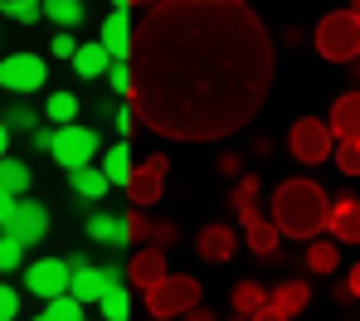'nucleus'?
Returning a JSON list of instances; mask_svg holds the SVG:
<instances>
[{
    "mask_svg": "<svg viewBox=\"0 0 360 321\" xmlns=\"http://www.w3.org/2000/svg\"><path fill=\"white\" fill-rule=\"evenodd\" d=\"M278 49L243 0L141 5L131 44V112L166 141H224L268 103Z\"/></svg>",
    "mask_w": 360,
    "mask_h": 321,
    "instance_id": "1",
    "label": "nucleus"
},
{
    "mask_svg": "<svg viewBox=\"0 0 360 321\" xmlns=\"http://www.w3.org/2000/svg\"><path fill=\"white\" fill-rule=\"evenodd\" d=\"M268 219L278 224L283 239L311 244V239H321V229L331 224V195L321 190L311 176H288L278 190L268 195Z\"/></svg>",
    "mask_w": 360,
    "mask_h": 321,
    "instance_id": "2",
    "label": "nucleus"
},
{
    "mask_svg": "<svg viewBox=\"0 0 360 321\" xmlns=\"http://www.w3.org/2000/svg\"><path fill=\"white\" fill-rule=\"evenodd\" d=\"M311 49H316L326 64L351 68L360 59V20L351 15V10H331V15H321L316 30H311Z\"/></svg>",
    "mask_w": 360,
    "mask_h": 321,
    "instance_id": "3",
    "label": "nucleus"
},
{
    "mask_svg": "<svg viewBox=\"0 0 360 321\" xmlns=\"http://www.w3.org/2000/svg\"><path fill=\"white\" fill-rule=\"evenodd\" d=\"M146 312L156 321H176V317H185V312H195L200 302H205V287H200V277H190V273H171L161 287H151L146 297Z\"/></svg>",
    "mask_w": 360,
    "mask_h": 321,
    "instance_id": "4",
    "label": "nucleus"
},
{
    "mask_svg": "<svg viewBox=\"0 0 360 321\" xmlns=\"http://www.w3.org/2000/svg\"><path fill=\"white\" fill-rule=\"evenodd\" d=\"M288 151H292V161H302V166L336 161V131H331V122H321V117H297L288 127Z\"/></svg>",
    "mask_w": 360,
    "mask_h": 321,
    "instance_id": "5",
    "label": "nucleus"
},
{
    "mask_svg": "<svg viewBox=\"0 0 360 321\" xmlns=\"http://www.w3.org/2000/svg\"><path fill=\"white\" fill-rule=\"evenodd\" d=\"M98 151H103V136H98V127H59L54 131V161H59L63 171L73 176V171H88L93 161H98Z\"/></svg>",
    "mask_w": 360,
    "mask_h": 321,
    "instance_id": "6",
    "label": "nucleus"
},
{
    "mask_svg": "<svg viewBox=\"0 0 360 321\" xmlns=\"http://www.w3.org/2000/svg\"><path fill=\"white\" fill-rule=\"evenodd\" d=\"M68 287H73V263L68 258H34L25 268V292L30 297H44V307L68 297Z\"/></svg>",
    "mask_w": 360,
    "mask_h": 321,
    "instance_id": "7",
    "label": "nucleus"
},
{
    "mask_svg": "<svg viewBox=\"0 0 360 321\" xmlns=\"http://www.w3.org/2000/svg\"><path fill=\"white\" fill-rule=\"evenodd\" d=\"M49 83V64H44V54H30V49H20V54H5L0 59V88L5 93H39Z\"/></svg>",
    "mask_w": 360,
    "mask_h": 321,
    "instance_id": "8",
    "label": "nucleus"
},
{
    "mask_svg": "<svg viewBox=\"0 0 360 321\" xmlns=\"http://www.w3.org/2000/svg\"><path fill=\"white\" fill-rule=\"evenodd\" d=\"M166 176H171V156H166V151H151L146 161H136V171H131V185H127V199H131V209H146V204H156V199L166 195Z\"/></svg>",
    "mask_w": 360,
    "mask_h": 321,
    "instance_id": "9",
    "label": "nucleus"
},
{
    "mask_svg": "<svg viewBox=\"0 0 360 321\" xmlns=\"http://www.w3.org/2000/svg\"><path fill=\"white\" fill-rule=\"evenodd\" d=\"M122 287V268H93V263H83L78 273H73V287H68V297H78L83 307H103V297Z\"/></svg>",
    "mask_w": 360,
    "mask_h": 321,
    "instance_id": "10",
    "label": "nucleus"
},
{
    "mask_svg": "<svg viewBox=\"0 0 360 321\" xmlns=\"http://www.w3.org/2000/svg\"><path fill=\"white\" fill-rule=\"evenodd\" d=\"M98 44L112 54V64H131V44H136V25H131V5H112V15L103 20Z\"/></svg>",
    "mask_w": 360,
    "mask_h": 321,
    "instance_id": "11",
    "label": "nucleus"
},
{
    "mask_svg": "<svg viewBox=\"0 0 360 321\" xmlns=\"http://www.w3.org/2000/svg\"><path fill=\"white\" fill-rule=\"evenodd\" d=\"M166 277H171V258H166V249H156V244L136 249L131 263H127V282H131L136 292H151V287H161Z\"/></svg>",
    "mask_w": 360,
    "mask_h": 321,
    "instance_id": "12",
    "label": "nucleus"
},
{
    "mask_svg": "<svg viewBox=\"0 0 360 321\" xmlns=\"http://www.w3.org/2000/svg\"><path fill=\"white\" fill-rule=\"evenodd\" d=\"M239 254V229L229 224V219H214V224H205L200 234H195V258H205V263H229V258Z\"/></svg>",
    "mask_w": 360,
    "mask_h": 321,
    "instance_id": "13",
    "label": "nucleus"
},
{
    "mask_svg": "<svg viewBox=\"0 0 360 321\" xmlns=\"http://www.w3.org/2000/svg\"><path fill=\"white\" fill-rule=\"evenodd\" d=\"M0 234H10L15 244H25V249H34L44 234H49V209L39 204V199H20V209H15V219L0 229Z\"/></svg>",
    "mask_w": 360,
    "mask_h": 321,
    "instance_id": "14",
    "label": "nucleus"
},
{
    "mask_svg": "<svg viewBox=\"0 0 360 321\" xmlns=\"http://www.w3.org/2000/svg\"><path fill=\"white\" fill-rule=\"evenodd\" d=\"M229 214L239 219L243 229H253L258 219H268V214H263V176H253V171H248L243 181L229 185Z\"/></svg>",
    "mask_w": 360,
    "mask_h": 321,
    "instance_id": "15",
    "label": "nucleus"
},
{
    "mask_svg": "<svg viewBox=\"0 0 360 321\" xmlns=\"http://www.w3.org/2000/svg\"><path fill=\"white\" fill-rule=\"evenodd\" d=\"M326 234H331L336 244H360V199L351 190L331 199V224H326Z\"/></svg>",
    "mask_w": 360,
    "mask_h": 321,
    "instance_id": "16",
    "label": "nucleus"
},
{
    "mask_svg": "<svg viewBox=\"0 0 360 321\" xmlns=\"http://www.w3.org/2000/svg\"><path fill=\"white\" fill-rule=\"evenodd\" d=\"M83 234L98 244V249H127V214H112V209H98L93 219H83Z\"/></svg>",
    "mask_w": 360,
    "mask_h": 321,
    "instance_id": "17",
    "label": "nucleus"
},
{
    "mask_svg": "<svg viewBox=\"0 0 360 321\" xmlns=\"http://www.w3.org/2000/svg\"><path fill=\"white\" fill-rule=\"evenodd\" d=\"M331 131L336 141H360V88H346L336 103H331Z\"/></svg>",
    "mask_w": 360,
    "mask_h": 321,
    "instance_id": "18",
    "label": "nucleus"
},
{
    "mask_svg": "<svg viewBox=\"0 0 360 321\" xmlns=\"http://www.w3.org/2000/svg\"><path fill=\"white\" fill-rule=\"evenodd\" d=\"M268 307L278 312V317H297V312H307L311 307V282L307 277H288V282H278L273 287V297H268Z\"/></svg>",
    "mask_w": 360,
    "mask_h": 321,
    "instance_id": "19",
    "label": "nucleus"
},
{
    "mask_svg": "<svg viewBox=\"0 0 360 321\" xmlns=\"http://www.w3.org/2000/svg\"><path fill=\"white\" fill-rule=\"evenodd\" d=\"M268 297H273V287H263L258 277H239V282L229 287V307H234L239 317H258V312H268Z\"/></svg>",
    "mask_w": 360,
    "mask_h": 321,
    "instance_id": "20",
    "label": "nucleus"
},
{
    "mask_svg": "<svg viewBox=\"0 0 360 321\" xmlns=\"http://www.w3.org/2000/svg\"><path fill=\"white\" fill-rule=\"evenodd\" d=\"M302 268L316 273V277H331V273L341 268V244H336V239H311V244L302 249Z\"/></svg>",
    "mask_w": 360,
    "mask_h": 321,
    "instance_id": "21",
    "label": "nucleus"
},
{
    "mask_svg": "<svg viewBox=\"0 0 360 321\" xmlns=\"http://www.w3.org/2000/svg\"><path fill=\"white\" fill-rule=\"evenodd\" d=\"M78 112H83V103H78V93H68V88H54L49 93V103H44V117H49V127H78Z\"/></svg>",
    "mask_w": 360,
    "mask_h": 321,
    "instance_id": "22",
    "label": "nucleus"
},
{
    "mask_svg": "<svg viewBox=\"0 0 360 321\" xmlns=\"http://www.w3.org/2000/svg\"><path fill=\"white\" fill-rule=\"evenodd\" d=\"M131 171H136V161H131V141H112L108 151H103V176L112 181V185H131Z\"/></svg>",
    "mask_w": 360,
    "mask_h": 321,
    "instance_id": "23",
    "label": "nucleus"
},
{
    "mask_svg": "<svg viewBox=\"0 0 360 321\" xmlns=\"http://www.w3.org/2000/svg\"><path fill=\"white\" fill-rule=\"evenodd\" d=\"M108 68H112V54L93 39V44H83L78 49V59H73V73L83 78V83H93V78H108Z\"/></svg>",
    "mask_w": 360,
    "mask_h": 321,
    "instance_id": "24",
    "label": "nucleus"
},
{
    "mask_svg": "<svg viewBox=\"0 0 360 321\" xmlns=\"http://www.w3.org/2000/svg\"><path fill=\"white\" fill-rule=\"evenodd\" d=\"M243 244H248V254H253V258H273L278 249H283V234H278L273 219H258L253 229H243Z\"/></svg>",
    "mask_w": 360,
    "mask_h": 321,
    "instance_id": "25",
    "label": "nucleus"
},
{
    "mask_svg": "<svg viewBox=\"0 0 360 321\" xmlns=\"http://www.w3.org/2000/svg\"><path fill=\"white\" fill-rule=\"evenodd\" d=\"M30 185H34L30 166H25L20 156H5V161H0V190L15 195V199H30Z\"/></svg>",
    "mask_w": 360,
    "mask_h": 321,
    "instance_id": "26",
    "label": "nucleus"
},
{
    "mask_svg": "<svg viewBox=\"0 0 360 321\" xmlns=\"http://www.w3.org/2000/svg\"><path fill=\"white\" fill-rule=\"evenodd\" d=\"M68 190L78 195V199H93V204H98L103 195L112 190V181L103 176V166H88V171H73V176H68Z\"/></svg>",
    "mask_w": 360,
    "mask_h": 321,
    "instance_id": "27",
    "label": "nucleus"
},
{
    "mask_svg": "<svg viewBox=\"0 0 360 321\" xmlns=\"http://www.w3.org/2000/svg\"><path fill=\"white\" fill-rule=\"evenodd\" d=\"M44 20H54V25H63L73 34V25L83 20V5L78 0H44Z\"/></svg>",
    "mask_w": 360,
    "mask_h": 321,
    "instance_id": "28",
    "label": "nucleus"
},
{
    "mask_svg": "<svg viewBox=\"0 0 360 321\" xmlns=\"http://www.w3.org/2000/svg\"><path fill=\"white\" fill-rule=\"evenodd\" d=\"M0 15L20 20V25H34V20H44V5L39 0H0Z\"/></svg>",
    "mask_w": 360,
    "mask_h": 321,
    "instance_id": "29",
    "label": "nucleus"
},
{
    "mask_svg": "<svg viewBox=\"0 0 360 321\" xmlns=\"http://www.w3.org/2000/svg\"><path fill=\"white\" fill-rule=\"evenodd\" d=\"M98 312H103V321H127L131 317V292H127V287H112Z\"/></svg>",
    "mask_w": 360,
    "mask_h": 321,
    "instance_id": "30",
    "label": "nucleus"
},
{
    "mask_svg": "<svg viewBox=\"0 0 360 321\" xmlns=\"http://www.w3.org/2000/svg\"><path fill=\"white\" fill-rule=\"evenodd\" d=\"M5 127H10V131H30V136H34V131H39V112H34L30 103H15V107H5Z\"/></svg>",
    "mask_w": 360,
    "mask_h": 321,
    "instance_id": "31",
    "label": "nucleus"
},
{
    "mask_svg": "<svg viewBox=\"0 0 360 321\" xmlns=\"http://www.w3.org/2000/svg\"><path fill=\"white\" fill-rule=\"evenodd\" d=\"M44 321H88V307L78 297H59V302L44 307Z\"/></svg>",
    "mask_w": 360,
    "mask_h": 321,
    "instance_id": "32",
    "label": "nucleus"
},
{
    "mask_svg": "<svg viewBox=\"0 0 360 321\" xmlns=\"http://www.w3.org/2000/svg\"><path fill=\"white\" fill-rule=\"evenodd\" d=\"M151 224H156V219H146V209H127V239H131L136 249L151 244Z\"/></svg>",
    "mask_w": 360,
    "mask_h": 321,
    "instance_id": "33",
    "label": "nucleus"
},
{
    "mask_svg": "<svg viewBox=\"0 0 360 321\" xmlns=\"http://www.w3.org/2000/svg\"><path fill=\"white\" fill-rule=\"evenodd\" d=\"M336 171H341L346 181L360 176V141H336Z\"/></svg>",
    "mask_w": 360,
    "mask_h": 321,
    "instance_id": "34",
    "label": "nucleus"
},
{
    "mask_svg": "<svg viewBox=\"0 0 360 321\" xmlns=\"http://www.w3.org/2000/svg\"><path fill=\"white\" fill-rule=\"evenodd\" d=\"M151 244L171 254V249L180 244V224H176V219H156V224H151Z\"/></svg>",
    "mask_w": 360,
    "mask_h": 321,
    "instance_id": "35",
    "label": "nucleus"
},
{
    "mask_svg": "<svg viewBox=\"0 0 360 321\" xmlns=\"http://www.w3.org/2000/svg\"><path fill=\"white\" fill-rule=\"evenodd\" d=\"M108 88L117 93L122 103H131V64H112L108 68Z\"/></svg>",
    "mask_w": 360,
    "mask_h": 321,
    "instance_id": "36",
    "label": "nucleus"
},
{
    "mask_svg": "<svg viewBox=\"0 0 360 321\" xmlns=\"http://www.w3.org/2000/svg\"><path fill=\"white\" fill-rule=\"evenodd\" d=\"M25 263V244H15L10 234H0V273H15Z\"/></svg>",
    "mask_w": 360,
    "mask_h": 321,
    "instance_id": "37",
    "label": "nucleus"
},
{
    "mask_svg": "<svg viewBox=\"0 0 360 321\" xmlns=\"http://www.w3.org/2000/svg\"><path fill=\"white\" fill-rule=\"evenodd\" d=\"M78 49H83V44H78V39H73L68 30H59V34L49 39V54H54V59H68V64L78 59Z\"/></svg>",
    "mask_w": 360,
    "mask_h": 321,
    "instance_id": "38",
    "label": "nucleus"
},
{
    "mask_svg": "<svg viewBox=\"0 0 360 321\" xmlns=\"http://www.w3.org/2000/svg\"><path fill=\"white\" fill-rule=\"evenodd\" d=\"M214 166H219V176H229V181H243V176H248V171H243V151H219Z\"/></svg>",
    "mask_w": 360,
    "mask_h": 321,
    "instance_id": "39",
    "label": "nucleus"
},
{
    "mask_svg": "<svg viewBox=\"0 0 360 321\" xmlns=\"http://www.w3.org/2000/svg\"><path fill=\"white\" fill-rule=\"evenodd\" d=\"M20 317V292L10 282H0V321H15Z\"/></svg>",
    "mask_w": 360,
    "mask_h": 321,
    "instance_id": "40",
    "label": "nucleus"
},
{
    "mask_svg": "<svg viewBox=\"0 0 360 321\" xmlns=\"http://www.w3.org/2000/svg\"><path fill=\"white\" fill-rule=\"evenodd\" d=\"M112 127L122 131V141H127V136H131V127H136V112H131V107H127V103H122L117 112H112Z\"/></svg>",
    "mask_w": 360,
    "mask_h": 321,
    "instance_id": "41",
    "label": "nucleus"
},
{
    "mask_svg": "<svg viewBox=\"0 0 360 321\" xmlns=\"http://www.w3.org/2000/svg\"><path fill=\"white\" fill-rule=\"evenodd\" d=\"M15 209H20V199H15V195H5V190H0V229H5V224L15 219Z\"/></svg>",
    "mask_w": 360,
    "mask_h": 321,
    "instance_id": "42",
    "label": "nucleus"
},
{
    "mask_svg": "<svg viewBox=\"0 0 360 321\" xmlns=\"http://www.w3.org/2000/svg\"><path fill=\"white\" fill-rule=\"evenodd\" d=\"M30 146H34V151H54V127H39L30 136Z\"/></svg>",
    "mask_w": 360,
    "mask_h": 321,
    "instance_id": "43",
    "label": "nucleus"
},
{
    "mask_svg": "<svg viewBox=\"0 0 360 321\" xmlns=\"http://www.w3.org/2000/svg\"><path fill=\"white\" fill-rule=\"evenodd\" d=\"M248 151H253V156H273V136H253Z\"/></svg>",
    "mask_w": 360,
    "mask_h": 321,
    "instance_id": "44",
    "label": "nucleus"
},
{
    "mask_svg": "<svg viewBox=\"0 0 360 321\" xmlns=\"http://www.w3.org/2000/svg\"><path fill=\"white\" fill-rule=\"evenodd\" d=\"M180 321H219V317H214V312H210V307H205V302H200V307H195V312H185V317H180Z\"/></svg>",
    "mask_w": 360,
    "mask_h": 321,
    "instance_id": "45",
    "label": "nucleus"
},
{
    "mask_svg": "<svg viewBox=\"0 0 360 321\" xmlns=\"http://www.w3.org/2000/svg\"><path fill=\"white\" fill-rule=\"evenodd\" d=\"M331 297H336V302H341V307H351V302H356V297H351V287H346V277H341V282H336V292H331Z\"/></svg>",
    "mask_w": 360,
    "mask_h": 321,
    "instance_id": "46",
    "label": "nucleus"
},
{
    "mask_svg": "<svg viewBox=\"0 0 360 321\" xmlns=\"http://www.w3.org/2000/svg\"><path fill=\"white\" fill-rule=\"evenodd\" d=\"M346 287H351V297H356V302H360V263H356V268H351V273H346Z\"/></svg>",
    "mask_w": 360,
    "mask_h": 321,
    "instance_id": "47",
    "label": "nucleus"
},
{
    "mask_svg": "<svg viewBox=\"0 0 360 321\" xmlns=\"http://www.w3.org/2000/svg\"><path fill=\"white\" fill-rule=\"evenodd\" d=\"M10 156V127H5V117H0V161Z\"/></svg>",
    "mask_w": 360,
    "mask_h": 321,
    "instance_id": "48",
    "label": "nucleus"
},
{
    "mask_svg": "<svg viewBox=\"0 0 360 321\" xmlns=\"http://www.w3.org/2000/svg\"><path fill=\"white\" fill-rule=\"evenodd\" d=\"M253 321H288V317H278V312L268 307V312H258V317H253Z\"/></svg>",
    "mask_w": 360,
    "mask_h": 321,
    "instance_id": "49",
    "label": "nucleus"
},
{
    "mask_svg": "<svg viewBox=\"0 0 360 321\" xmlns=\"http://www.w3.org/2000/svg\"><path fill=\"white\" fill-rule=\"evenodd\" d=\"M351 15H356V20H360V0H356V5H351Z\"/></svg>",
    "mask_w": 360,
    "mask_h": 321,
    "instance_id": "50",
    "label": "nucleus"
},
{
    "mask_svg": "<svg viewBox=\"0 0 360 321\" xmlns=\"http://www.w3.org/2000/svg\"><path fill=\"white\" fill-rule=\"evenodd\" d=\"M229 321H253V317H239V312H234V317H229Z\"/></svg>",
    "mask_w": 360,
    "mask_h": 321,
    "instance_id": "51",
    "label": "nucleus"
},
{
    "mask_svg": "<svg viewBox=\"0 0 360 321\" xmlns=\"http://www.w3.org/2000/svg\"><path fill=\"white\" fill-rule=\"evenodd\" d=\"M34 321H44V312H39V317H34Z\"/></svg>",
    "mask_w": 360,
    "mask_h": 321,
    "instance_id": "52",
    "label": "nucleus"
},
{
    "mask_svg": "<svg viewBox=\"0 0 360 321\" xmlns=\"http://www.w3.org/2000/svg\"><path fill=\"white\" fill-rule=\"evenodd\" d=\"M356 64H360V59H356Z\"/></svg>",
    "mask_w": 360,
    "mask_h": 321,
    "instance_id": "53",
    "label": "nucleus"
}]
</instances>
